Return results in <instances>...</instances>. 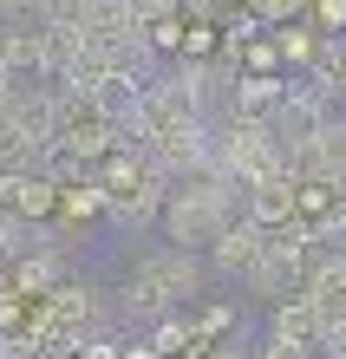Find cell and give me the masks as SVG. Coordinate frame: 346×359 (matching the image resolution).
Instances as JSON below:
<instances>
[{
	"instance_id": "obj_1",
	"label": "cell",
	"mask_w": 346,
	"mask_h": 359,
	"mask_svg": "<svg viewBox=\"0 0 346 359\" xmlns=\"http://www.w3.org/2000/svg\"><path fill=\"white\" fill-rule=\"evenodd\" d=\"M203 287H209V255L177 248V242H157V248H144V255L131 262V274H124L118 313H124V320L157 327L164 313H183Z\"/></svg>"
},
{
	"instance_id": "obj_2",
	"label": "cell",
	"mask_w": 346,
	"mask_h": 359,
	"mask_svg": "<svg viewBox=\"0 0 346 359\" xmlns=\"http://www.w3.org/2000/svg\"><path fill=\"white\" fill-rule=\"evenodd\" d=\"M235 196H242V183H229L222 170H197V177H183L177 189H170L164 222H157V229H164V242L209 255V242L235 222Z\"/></svg>"
},
{
	"instance_id": "obj_3",
	"label": "cell",
	"mask_w": 346,
	"mask_h": 359,
	"mask_svg": "<svg viewBox=\"0 0 346 359\" xmlns=\"http://www.w3.org/2000/svg\"><path fill=\"white\" fill-rule=\"evenodd\" d=\"M215 170H222L229 183H268L288 170V144L274 137V124L268 118H248V111H229L222 124H215Z\"/></svg>"
},
{
	"instance_id": "obj_4",
	"label": "cell",
	"mask_w": 346,
	"mask_h": 359,
	"mask_svg": "<svg viewBox=\"0 0 346 359\" xmlns=\"http://www.w3.org/2000/svg\"><path fill=\"white\" fill-rule=\"evenodd\" d=\"M262 248H268V229L248 222V216H235L222 236L209 242V274H215V281H242V274L262 262Z\"/></svg>"
},
{
	"instance_id": "obj_5",
	"label": "cell",
	"mask_w": 346,
	"mask_h": 359,
	"mask_svg": "<svg viewBox=\"0 0 346 359\" xmlns=\"http://www.w3.org/2000/svg\"><path fill=\"white\" fill-rule=\"evenodd\" d=\"M59 177H46V170H0V209H13L20 222H46V216H59Z\"/></svg>"
},
{
	"instance_id": "obj_6",
	"label": "cell",
	"mask_w": 346,
	"mask_h": 359,
	"mask_svg": "<svg viewBox=\"0 0 346 359\" xmlns=\"http://www.w3.org/2000/svg\"><path fill=\"white\" fill-rule=\"evenodd\" d=\"M242 216L262 222V229H288V222H300V177L281 170V177H268V183L242 189Z\"/></svg>"
},
{
	"instance_id": "obj_7",
	"label": "cell",
	"mask_w": 346,
	"mask_h": 359,
	"mask_svg": "<svg viewBox=\"0 0 346 359\" xmlns=\"http://www.w3.org/2000/svg\"><path fill=\"white\" fill-rule=\"evenodd\" d=\"M300 294L314 301V313L327 320V333H333V327H346V248H327V255L307 268Z\"/></svg>"
},
{
	"instance_id": "obj_8",
	"label": "cell",
	"mask_w": 346,
	"mask_h": 359,
	"mask_svg": "<svg viewBox=\"0 0 346 359\" xmlns=\"http://www.w3.org/2000/svg\"><path fill=\"white\" fill-rule=\"evenodd\" d=\"M7 281L27 294V301H46L53 287H66V255H59L53 242H33L27 255H20L13 268H7Z\"/></svg>"
},
{
	"instance_id": "obj_9",
	"label": "cell",
	"mask_w": 346,
	"mask_h": 359,
	"mask_svg": "<svg viewBox=\"0 0 346 359\" xmlns=\"http://www.w3.org/2000/svg\"><path fill=\"white\" fill-rule=\"evenodd\" d=\"M294 72H235V98L229 111H248V118H274V104L288 98Z\"/></svg>"
},
{
	"instance_id": "obj_10",
	"label": "cell",
	"mask_w": 346,
	"mask_h": 359,
	"mask_svg": "<svg viewBox=\"0 0 346 359\" xmlns=\"http://www.w3.org/2000/svg\"><path fill=\"white\" fill-rule=\"evenodd\" d=\"M268 333H288V340H307V346H320V340H327V320H320V313H314V301H307V294H281V301H274V313H268Z\"/></svg>"
},
{
	"instance_id": "obj_11",
	"label": "cell",
	"mask_w": 346,
	"mask_h": 359,
	"mask_svg": "<svg viewBox=\"0 0 346 359\" xmlns=\"http://www.w3.org/2000/svg\"><path fill=\"white\" fill-rule=\"evenodd\" d=\"M320 33L314 20H294V27H274V46H281V59H288V72H314V59H320Z\"/></svg>"
},
{
	"instance_id": "obj_12",
	"label": "cell",
	"mask_w": 346,
	"mask_h": 359,
	"mask_svg": "<svg viewBox=\"0 0 346 359\" xmlns=\"http://www.w3.org/2000/svg\"><path fill=\"white\" fill-rule=\"evenodd\" d=\"M229 333H235V307L229 301H209L197 313V346H215V340H229Z\"/></svg>"
},
{
	"instance_id": "obj_13",
	"label": "cell",
	"mask_w": 346,
	"mask_h": 359,
	"mask_svg": "<svg viewBox=\"0 0 346 359\" xmlns=\"http://www.w3.org/2000/svg\"><path fill=\"white\" fill-rule=\"evenodd\" d=\"M248 7L268 20V33H274V27H294V20H314V13H307L314 0H248Z\"/></svg>"
},
{
	"instance_id": "obj_14",
	"label": "cell",
	"mask_w": 346,
	"mask_h": 359,
	"mask_svg": "<svg viewBox=\"0 0 346 359\" xmlns=\"http://www.w3.org/2000/svg\"><path fill=\"white\" fill-rule=\"evenodd\" d=\"M27 248H33V242H27V222H20L13 209H0V262L13 268L20 255H27Z\"/></svg>"
},
{
	"instance_id": "obj_15",
	"label": "cell",
	"mask_w": 346,
	"mask_h": 359,
	"mask_svg": "<svg viewBox=\"0 0 346 359\" xmlns=\"http://www.w3.org/2000/svg\"><path fill=\"white\" fill-rule=\"evenodd\" d=\"M242 59H248V72H288V59H281V46H274V33H262V39H248V46H242Z\"/></svg>"
},
{
	"instance_id": "obj_16",
	"label": "cell",
	"mask_w": 346,
	"mask_h": 359,
	"mask_svg": "<svg viewBox=\"0 0 346 359\" xmlns=\"http://www.w3.org/2000/svg\"><path fill=\"white\" fill-rule=\"evenodd\" d=\"M255 359H314L307 340H288V333H268L262 346H255Z\"/></svg>"
},
{
	"instance_id": "obj_17",
	"label": "cell",
	"mask_w": 346,
	"mask_h": 359,
	"mask_svg": "<svg viewBox=\"0 0 346 359\" xmlns=\"http://www.w3.org/2000/svg\"><path fill=\"white\" fill-rule=\"evenodd\" d=\"M314 27L320 33H346V0H314Z\"/></svg>"
},
{
	"instance_id": "obj_18",
	"label": "cell",
	"mask_w": 346,
	"mask_h": 359,
	"mask_svg": "<svg viewBox=\"0 0 346 359\" xmlns=\"http://www.w3.org/2000/svg\"><path fill=\"white\" fill-rule=\"evenodd\" d=\"M197 359H242V346H235V340H215V346H203Z\"/></svg>"
}]
</instances>
